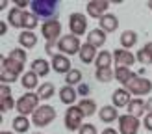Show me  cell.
Instances as JSON below:
<instances>
[{
  "label": "cell",
  "mask_w": 152,
  "mask_h": 134,
  "mask_svg": "<svg viewBox=\"0 0 152 134\" xmlns=\"http://www.w3.org/2000/svg\"><path fill=\"white\" fill-rule=\"evenodd\" d=\"M98 117H100V121L102 123H113L115 119H119L121 116H119V112H117V108L113 106V104H108V106H102L100 108V114H98Z\"/></svg>",
  "instance_id": "obj_22"
},
{
  "label": "cell",
  "mask_w": 152,
  "mask_h": 134,
  "mask_svg": "<svg viewBox=\"0 0 152 134\" xmlns=\"http://www.w3.org/2000/svg\"><path fill=\"white\" fill-rule=\"evenodd\" d=\"M86 43L93 45L95 49H100L102 45L106 43V32L100 28H95V30H89L87 32V37H86Z\"/></svg>",
  "instance_id": "obj_16"
},
{
  "label": "cell",
  "mask_w": 152,
  "mask_h": 134,
  "mask_svg": "<svg viewBox=\"0 0 152 134\" xmlns=\"http://www.w3.org/2000/svg\"><path fill=\"white\" fill-rule=\"evenodd\" d=\"M37 24H39V19H37L34 13H28V11H26V15H24V26H22V28L32 32V30H34Z\"/></svg>",
  "instance_id": "obj_35"
},
{
  "label": "cell",
  "mask_w": 152,
  "mask_h": 134,
  "mask_svg": "<svg viewBox=\"0 0 152 134\" xmlns=\"http://www.w3.org/2000/svg\"><path fill=\"white\" fill-rule=\"evenodd\" d=\"M24 10H19V7H11L10 13H7V22L13 26V28H22L24 26Z\"/></svg>",
  "instance_id": "obj_19"
},
{
  "label": "cell",
  "mask_w": 152,
  "mask_h": 134,
  "mask_svg": "<svg viewBox=\"0 0 152 134\" xmlns=\"http://www.w3.org/2000/svg\"><path fill=\"white\" fill-rule=\"evenodd\" d=\"M13 130L17 132V134H24V132H28L30 130V125H32V121L26 117V116H17L13 119Z\"/></svg>",
  "instance_id": "obj_29"
},
{
  "label": "cell",
  "mask_w": 152,
  "mask_h": 134,
  "mask_svg": "<svg viewBox=\"0 0 152 134\" xmlns=\"http://www.w3.org/2000/svg\"><path fill=\"white\" fill-rule=\"evenodd\" d=\"M19 43L24 50H30L37 45V35L34 32H30V30H22L20 35H19Z\"/></svg>",
  "instance_id": "obj_24"
},
{
  "label": "cell",
  "mask_w": 152,
  "mask_h": 134,
  "mask_svg": "<svg viewBox=\"0 0 152 134\" xmlns=\"http://www.w3.org/2000/svg\"><path fill=\"white\" fill-rule=\"evenodd\" d=\"M89 91H91V88H89L87 84H80L78 93H80V95H83V99H86V95H89Z\"/></svg>",
  "instance_id": "obj_39"
},
{
  "label": "cell",
  "mask_w": 152,
  "mask_h": 134,
  "mask_svg": "<svg viewBox=\"0 0 152 134\" xmlns=\"http://www.w3.org/2000/svg\"><path fill=\"white\" fill-rule=\"evenodd\" d=\"M83 116L82 114V110L78 108V106H69L67 108V112H65V117H63V123H65V129L67 130H80L82 129V121H83Z\"/></svg>",
  "instance_id": "obj_5"
},
{
  "label": "cell",
  "mask_w": 152,
  "mask_h": 134,
  "mask_svg": "<svg viewBox=\"0 0 152 134\" xmlns=\"http://www.w3.org/2000/svg\"><path fill=\"white\" fill-rule=\"evenodd\" d=\"M32 2H28V0H15V7H19V10H22V7L30 6Z\"/></svg>",
  "instance_id": "obj_41"
},
{
  "label": "cell",
  "mask_w": 152,
  "mask_h": 134,
  "mask_svg": "<svg viewBox=\"0 0 152 134\" xmlns=\"http://www.w3.org/2000/svg\"><path fill=\"white\" fill-rule=\"evenodd\" d=\"M76 99H78V91L72 86H63L59 89V101L63 104H67V106H74Z\"/></svg>",
  "instance_id": "obj_18"
},
{
  "label": "cell",
  "mask_w": 152,
  "mask_h": 134,
  "mask_svg": "<svg viewBox=\"0 0 152 134\" xmlns=\"http://www.w3.org/2000/svg\"><path fill=\"white\" fill-rule=\"evenodd\" d=\"M19 78V74H15L11 71H7V69H0V80H2V84H13L15 80Z\"/></svg>",
  "instance_id": "obj_36"
},
{
  "label": "cell",
  "mask_w": 152,
  "mask_h": 134,
  "mask_svg": "<svg viewBox=\"0 0 152 134\" xmlns=\"http://www.w3.org/2000/svg\"><path fill=\"white\" fill-rule=\"evenodd\" d=\"M111 102H113V106H115V108H123V106L128 108V104L132 102V93L128 91L126 88H119V89L113 91Z\"/></svg>",
  "instance_id": "obj_13"
},
{
  "label": "cell",
  "mask_w": 152,
  "mask_h": 134,
  "mask_svg": "<svg viewBox=\"0 0 152 134\" xmlns=\"http://www.w3.org/2000/svg\"><path fill=\"white\" fill-rule=\"evenodd\" d=\"M13 108H17V102H15L13 97H11V88L7 84H2L0 86V110L10 112Z\"/></svg>",
  "instance_id": "obj_12"
},
{
  "label": "cell",
  "mask_w": 152,
  "mask_h": 134,
  "mask_svg": "<svg viewBox=\"0 0 152 134\" xmlns=\"http://www.w3.org/2000/svg\"><path fill=\"white\" fill-rule=\"evenodd\" d=\"M98 28L104 30L106 34H111V32H115V30L119 28V19L113 13H106L104 17L100 19V26H98Z\"/></svg>",
  "instance_id": "obj_20"
},
{
  "label": "cell",
  "mask_w": 152,
  "mask_h": 134,
  "mask_svg": "<svg viewBox=\"0 0 152 134\" xmlns=\"http://www.w3.org/2000/svg\"><path fill=\"white\" fill-rule=\"evenodd\" d=\"M111 62H113V52L110 50H100L98 52V56H96V69H110L111 67Z\"/></svg>",
  "instance_id": "obj_27"
},
{
  "label": "cell",
  "mask_w": 152,
  "mask_h": 134,
  "mask_svg": "<svg viewBox=\"0 0 152 134\" xmlns=\"http://www.w3.org/2000/svg\"><path fill=\"white\" fill-rule=\"evenodd\" d=\"M58 49L61 54H80L82 50V43L76 35L72 34H67V35H61V39L58 41Z\"/></svg>",
  "instance_id": "obj_7"
},
{
  "label": "cell",
  "mask_w": 152,
  "mask_h": 134,
  "mask_svg": "<svg viewBox=\"0 0 152 134\" xmlns=\"http://www.w3.org/2000/svg\"><path fill=\"white\" fill-rule=\"evenodd\" d=\"M102 134H119V130H115V129H111V127H108V129H104V130H102Z\"/></svg>",
  "instance_id": "obj_43"
},
{
  "label": "cell",
  "mask_w": 152,
  "mask_h": 134,
  "mask_svg": "<svg viewBox=\"0 0 152 134\" xmlns=\"http://www.w3.org/2000/svg\"><path fill=\"white\" fill-rule=\"evenodd\" d=\"M2 69H7V71H11L15 74H24L22 73L24 63L19 62V60H15V58H11V56H4L2 58Z\"/></svg>",
  "instance_id": "obj_21"
},
{
  "label": "cell",
  "mask_w": 152,
  "mask_h": 134,
  "mask_svg": "<svg viewBox=\"0 0 152 134\" xmlns=\"http://www.w3.org/2000/svg\"><path fill=\"white\" fill-rule=\"evenodd\" d=\"M148 7H150V10H152V0H148Z\"/></svg>",
  "instance_id": "obj_46"
},
{
  "label": "cell",
  "mask_w": 152,
  "mask_h": 134,
  "mask_svg": "<svg viewBox=\"0 0 152 134\" xmlns=\"http://www.w3.org/2000/svg\"><path fill=\"white\" fill-rule=\"evenodd\" d=\"M108 10H110V2H108V0H89V2L86 4L87 15L93 17V19H98V21L108 13Z\"/></svg>",
  "instance_id": "obj_10"
},
{
  "label": "cell",
  "mask_w": 152,
  "mask_h": 134,
  "mask_svg": "<svg viewBox=\"0 0 152 134\" xmlns=\"http://www.w3.org/2000/svg\"><path fill=\"white\" fill-rule=\"evenodd\" d=\"M41 34L47 39V43H58L61 39V24H59V21L58 19L45 21L41 24Z\"/></svg>",
  "instance_id": "obj_6"
},
{
  "label": "cell",
  "mask_w": 152,
  "mask_h": 134,
  "mask_svg": "<svg viewBox=\"0 0 152 134\" xmlns=\"http://www.w3.org/2000/svg\"><path fill=\"white\" fill-rule=\"evenodd\" d=\"M80 110H82V114L86 116V117H89V116H95L96 114V102L93 101V99H80V102L76 104Z\"/></svg>",
  "instance_id": "obj_28"
},
{
  "label": "cell",
  "mask_w": 152,
  "mask_h": 134,
  "mask_svg": "<svg viewBox=\"0 0 152 134\" xmlns=\"http://www.w3.org/2000/svg\"><path fill=\"white\" fill-rule=\"evenodd\" d=\"M58 43H47V47H45V52H47V54L48 56H52V58H54L56 54H58Z\"/></svg>",
  "instance_id": "obj_38"
},
{
  "label": "cell",
  "mask_w": 152,
  "mask_h": 134,
  "mask_svg": "<svg viewBox=\"0 0 152 134\" xmlns=\"http://www.w3.org/2000/svg\"><path fill=\"white\" fill-rule=\"evenodd\" d=\"M145 110L148 112V114H152V97L145 101Z\"/></svg>",
  "instance_id": "obj_42"
},
{
  "label": "cell",
  "mask_w": 152,
  "mask_h": 134,
  "mask_svg": "<svg viewBox=\"0 0 152 134\" xmlns=\"http://www.w3.org/2000/svg\"><path fill=\"white\" fill-rule=\"evenodd\" d=\"M87 26H89V22H87V17L83 13H71L69 15V28H71V34L76 35V37H80L87 32Z\"/></svg>",
  "instance_id": "obj_8"
},
{
  "label": "cell",
  "mask_w": 152,
  "mask_h": 134,
  "mask_svg": "<svg viewBox=\"0 0 152 134\" xmlns=\"http://www.w3.org/2000/svg\"><path fill=\"white\" fill-rule=\"evenodd\" d=\"M32 13L35 15L37 19H45V21H52V19H58V7L59 2L58 0H32Z\"/></svg>",
  "instance_id": "obj_1"
},
{
  "label": "cell",
  "mask_w": 152,
  "mask_h": 134,
  "mask_svg": "<svg viewBox=\"0 0 152 134\" xmlns=\"http://www.w3.org/2000/svg\"><path fill=\"white\" fill-rule=\"evenodd\" d=\"M135 43H137V32H134V30H124V32L121 34V45H123V49L130 50Z\"/></svg>",
  "instance_id": "obj_30"
},
{
  "label": "cell",
  "mask_w": 152,
  "mask_h": 134,
  "mask_svg": "<svg viewBox=\"0 0 152 134\" xmlns=\"http://www.w3.org/2000/svg\"><path fill=\"white\" fill-rule=\"evenodd\" d=\"M50 63L47 62V60H43V58H37V60H34L32 62V67H30V69H32L37 77H47V74L50 73Z\"/></svg>",
  "instance_id": "obj_26"
},
{
  "label": "cell",
  "mask_w": 152,
  "mask_h": 134,
  "mask_svg": "<svg viewBox=\"0 0 152 134\" xmlns=\"http://www.w3.org/2000/svg\"><path fill=\"white\" fill-rule=\"evenodd\" d=\"M0 24H2V26H0V34L4 35V34L7 32V24H6V22H0Z\"/></svg>",
  "instance_id": "obj_44"
},
{
  "label": "cell",
  "mask_w": 152,
  "mask_h": 134,
  "mask_svg": "<svg viewBox=\"0 0 152 134\" xmlns=\"http://www.w3.org/2000/svg\"><path fill=\"white\" fill-rule=\"evenodd\" d=\"M128 114L134 117H139L145 114V101L143 99H132V102L128 104Z\"/></svg>",
  "instance_id": "obj_31"
},
{
  "label": "cell",
  "mask_w": 152,
  "mask_h": 134,
  "mask_svg": "<svg viewBox=\"0 0 152 134\" xmlns=\"http://www.w3.org/2000/svg\"><path fill=\"white\" fill-rule=\"evenodd\" d=\"M54 119H56V110H54V106H50V104H41V106L34 112L32 123L35 127H39V129H43V127H48Z\"/></svg>",
  "instance_id": "obj_3"
},
{
  "label": "cell",
  "mask_w": 152,
  "mask_h": 134,
  "mask_svg": "<svg viewBox=\"0 0 152 134\" xmlns=\"http://www.w3.org/2000/svg\"><path fill=\"white\" fill-rule=\"evenodd\" d=\"M54 91H56V88H54V84L52 82H45V84H41L39 88H37V97H39L41 101H47V99H50L52 95H54Z\"/></svg>",
  "instance_id": "obj_32"
},
{
  "label": "cell",
  "mask_w": 152,
  "mask_h": 134,
  "mask_svg": "<svg viewBox=\"0 0 152 134\" xmlns=\"http://www.w3.org/2000/svg\"><path fill=\"white\" fill-rule=\"evenodd\" d=\"M78 134H96V127L93 123H86V125H82Z\"/></svg>",
  "instance_id": "obj_37"
},
{
  "label": "cell",
  "mask_w": 152,
  "mask_h": 134,
  "mask_svg": "<svg viewBox=\"0 0 152 134\" xmlns=\"http://www.w3.org/2000/svg\"><path fill=\"white\" fill-rule=\"evenodd\" d=\"M82 82V71L80 69H72L65 74V84L67 86H74V84H80Z\"/></svg>",
  "instance_id": "obj_33"
},
{
  "label": "cell",
  "mask_w": 152,
  "mask_h": 134,
  "mask_svg": "<svg viewBox=\"0 0 152 134\" xmlns=\"http://www.w3.org/2000/svg\"><path fill=\"white\" fill-rule=\"evenodd\" d=\"M80 62L82 63H86V65H89V63H95L96 62V56H98V52H96V49L93 47V45H89V43H83L82 45V50H80Z\"/></svg>",
  "instance_id": "obj_15"
},
{
  "label": "cell",
  "mask_w": 152,
  "mask_h": 134,
  "mask_svg": "<svg viewBox=\"0 0 152 134\" xmlns=\"http://www.w3.org/2000/svg\"><path fill=\"white\" fill-rule=\"evenodd\" d=\"M139 127V117H134L130 114H123L119 117V134H137Z\"/></svg>",
  "instance_id": "obj_9"
},
{
  "label": "cell",
  "mask_w": 152,
  "mask_h": 134,
  "mask_svg": "<svg viewBox=\"0 0 152 134\" xmlns=\"http://www.w3.org/2000/svg\"><path fill=\"white\" fill-rule=\"evenodd\" d=\"M124 88H126L132 95H135V97H143V95H148V93L152 91V82H150L148 78L139 77V74H137V77L132 78Z\"/></svg>",
  "instance_id": "obj_4"
},
{
  "label": "cell",
  "mask_w": 152,
  "mask_h": 134,
  "mask_svg": "<svg viewBox=\"0 0 152 134\" xmlns=\"http://www.w3.org/2000/svg\"><path fill=\"white\" fill-rule=\"evenodd\" d=\"M0 134H15V132H10V130H2Z\"/></svg>",
  "instance_id": "obj_45"
},
{
  "label": "cell",
  "mask_w": 152,
  "mask_h": 134,
  "mask_svg": "<svg viewBox=\"0 0 152 134\" xmlns=\"http://www.w3.org/2000/svg\"><path fill=\"white\" fill-rule=\"evenodd\" d=\"M113 60H115L117 67H132L135 62H137V58H135L130 50H126V49H117L115 52H113Z\"/></svg>",
  "instance_id": "obj_11"
},
{
  "label": "cell",
  "mask_w": 152,
  "mask_h": 134,
  "mask_svg": "<svg viewBox=\"0 0 152 134\" xmlns=\"http://www.w3.org/2000/svg\"><path fill=\"white\" fill-rule=\"evenodd\" d=\"M39 97H37V93L34 91H26L24 95H20L19 99H17V112H19V116H34V112L39 108Z\"/></svg>",
  "instance_id": "obj_2"
},
{
  "label": "cell",
  "mask_w": 152,
  "mask_h": 134,
  "mask_svg": "<svg viewBox=\"0 0 152 134\" xmlns=\"http://www.w3.org/2000/svg\"><path fill=\"white\" fill-rule=\"evenodd\" d=\"M113 77H115L113 69H96V71H95V78H96V80H100L102 84H106V82L113 80Z\"/></svg>",
  "instance_id": "obj_34"
},
{
  "label": "cell",
  "mask_w": 152,
  "mask_h": 134,
  "mask_svg": "<svg viewBox=\"0 0 152 134\" xmlns=\"http://www.w3.org/2000/svg\"><path fill=\"white\" fill-rule=\"evenodd\" d=\"M135 58L141 65H152V41L145 43V47H141L135 52Z\"/></svg>",
  "instance_id": "obj_23"
},
{
  "label": "cell",
  "mask_w": 152,
  "mask_h": 134,
  "mask_svg": "<svg viewBox=\"0 0 152 134\" xmlns=\"http://www.w3.org/2000/svg\"><path fill=\"white\" fill-rule=\"evenodd\" d=\"M135 77H137V74H135L130 67H115V78H117L119 84L126 86L128 82H130L132 78H135Z\"/></svg>",
  "instance_id": "obj_25"
},
{
  "label": "cell",
  "mask_w": 152,
  "mask_h": 134,
  "mask_svg": "<svg viewBox=\"0 0 152 134\" xmlns=\"http://www.w3.org/2000/svg\"><path fill=\"white\" fill-rule=\"evenodd\" d=\"M50 65H52V69H54L56 73H63V74H67L69 71H72L71 60H69V56H65V54H56L54 58H52Z\"/></svg>",
  "instance_id": "obj_14"
},
{
  "label": "cell",
  "mask_w": 152,
  "mask_h": 134,
  "mask_svg": "<svg viewBox=\"0 0 152 134\" xmlns=\"http://www.w3.org/2000/svg\"><path fill=\"white\" fill-rule=\"evenodd\" d=\"M143 123H145V129L152 132V114H147V116H145V121H143Z\"/></svg>",
  "instance_id": "obj_40"
},
{
  "label": "cell",
  "mask_w": 152,
  "mask_h": 134,
  "mask_svg": "<svg viewBox=\"0 0 152 134\" xmlns=\"http://www.w3.org/2000/svg\"><path fill=\"white\" fill-rule=\"evenodd\" d=\"M20 86L26 89V91H34L37 89L41 84H39V77L34 73V71H26L24 74L20 77Z\"/></svg>",
  "instance_id": "obj_17"
},
{
  "label": "cell",
  "mask_w": 152,
  "mask_h": 134,
  "mask_svg": "<svg viewBox=\"0 0 152 134\" xmlns=\"http://www.w3.org/2000/svg\"><path fill=\"white\" fill-rule=\"evenodd\" d=\"M34 134H43V132H34Z\"/></svg>",
  "instance_id": "obj_47"
}]
</instances>
